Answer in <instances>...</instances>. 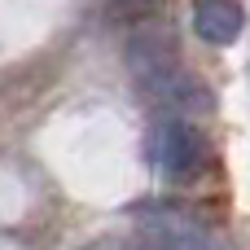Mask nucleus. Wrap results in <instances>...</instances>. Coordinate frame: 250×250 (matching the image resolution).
Here are the masks:
<instances>
[{
	"instance_id": "nucleus-5",
	"label": "nucleus",
	"mask_w": 250,
	"mask_h": 250,
	"mask_svg": "<svg viewBox=\"0 0 250 250\" xmlns=\"http://www.w3.org/2000/svg\"><path fill=\"white\" fill-rule=\"evenodd\" d=\"M246 26V9L233 4V0H202L193 9V31L207 40V44H233Z\"/></svg>"
},
{
	"instance_id": "nucleus-4",
	"label": "nucleus",
	"mask_w": 250,
	"mask_h": 250,
	"mask_svg": "<svg viewBox=\"0 0 250 250\" xmlns=\"http://www.w3.org/2000/svg\"><path fill=\"white\" fill-rule=\"evenodd\" d=\"M149 220V233H145V242L141 250H215V242L207 237V233H198L189 220H180V215H145Z\"/></svg>"
},
{
	"instance_id": "nucleus-3",
	"label": "nucleus",
	"mask_w": 250,
	"mask_h": 250,
	"mask_svg": "<svg viewBox=\"0 0 250 250\" xmlns=\"http://www.w3.org/2000/svg\"><path fill=\"white\" fill-rule=\"evenodd\" d=\"M171 66H180V48L163 26H136L127 35V70L136 75V83L154 79V75H163Z\"/></svg>"
},
{
	"instance_id": "nucleus-1",
	"label": "nucleus",
	"mask_w": 250,
	"mask_h": 250,
	"mask_svg": "<svg viewBox=\"0 0 250 250\" xmlns=\"http://www.w3.org/2000/svg\"><path fill=\"white\" fill-rule=\"evenodd\" d=\"M145 149H149L154 171L167 176V180H176V185L193 180L198 167H202V136H198L189 123H180V119H163V123H154Z\"/></svg>"
},
{
	"instance_id": "nucleus-2",
	"label": "nucleus",
	"mask_w": 250,
	"mask_h": 250,
	"mask_svg": "<svg viewBox=\"0 0 250 250\" xmlns=\"http://www.w3.org/2000/svg\"><path fill=\"white\" fill-rule=\"evenodd\" d=\"M141 88V97L154 105V110H167V119H193V114H211L215 110V92H211V83H202L198 75H189V70H180V66H171V70H163V75H154V79H141L136 83Z\"/></svg>"
}]
</instances>
